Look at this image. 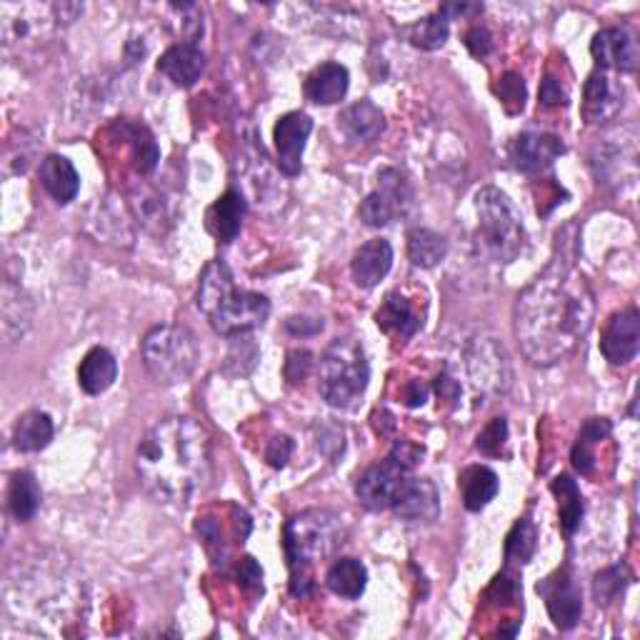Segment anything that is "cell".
<instances>
[{"mask_svg":"<svg viewBox=\"0 0 640 640\" xmlns=\"http://www.w3.org/2000/svg\"><path fill=\"white\" fill-rule=\"evenodd\" d=\"M595 296L578 271L576 253L558 246L549 268L518 293L513 333L528 364L549 368L576 353L591 333Z\"/></svg>","mask_w":640,"mask_h":640,"instance_id":"1","label":"cell"},{"mask_svg":"<svg viewBox=\"0 0 640 640\" xmlns=\"http://www.w3.org/2000/svg\"><path fill=\"white\" fill-rule=\"evenodd\" d=\"M136 470L158 503L185 505L210 478V435L198 420L171 416L143 435Z\"/></svg>","mask_w":640,"mask_h":640,"instance_id":"2","label":"cell"},{"mask_svg":"<svg viewBox=\"0 0 640 640\" xmlns=\"http://www.w3.org/2000/svg\"><path fill=\"white\" fill-rule=\"evenodd\" d=\"M198 308L221 335H246L271 316V300L260 293L235 288L231 268L223 260L208 263L200 275Z\"/></svg>","mask_w":640,"mask_h":640,"instance_id":"3","label":"cell"},{"mask_svg":"<svg viewBox=\"0 0 640 640\" xmlns=\"http://www.w3.org/2000/svg\"><path fill=\"white\" fill-rule=\"evenodd\" d=\"M345 530L339 518L328 510H306L285 526L283 549L291 566L293 595H308L313 588L310 568L325 561L343 545Z\"/></svg>","mask_w":640,"mask_h":640,"instance_id":"4","label":"cell"},{"mask_svg":"<svg viewBox=\"0 0 640 640\" xmlns=\"http://www.w3.org/2000/svg\"><path fill=\"white\" fill-rule=\"evenodd\" d=\"M370 381V366L364 345L356 339H335L318 366V391L333 408H353L364 398Z\"/></svg>","mask_w":640,"mask_h":640,"instance_id":"5","label":"cell"},{"mask_svg":"<svg viewBox=\"0 0 640 640\" xmlns=\"http://www.w3.org/2000/svg\"><path fill=\"white\" fill-rule=\"evenodd\" d=\"M81 13L78 3H0V38L13 50L38 48Z\"/></svg>","mask_w":640,"mask_h":640,"instance_id":"6","label":"cell"},{"mask_svg":"<svg viewBox=\"0 0 640 640\" xmlns=\"http://www.w3.org/2000/svg\"><path fill=\"white\" fill-rule=\"evenodd\" d=\"M478 243L499 263H510L526 248V225L518 208L503 190L488 188L476 196Z\"/></svg>","mask_w":640,"mask_h":640,"instance_id":"7","label":"cell"},{"mask_svg":"<svg viewBox=\"0 0 640 640\" xmlns=\"http://www.w3.org/2000/svg\"><path fill=\"white\" fill-rule=\"evenodd\" d=\"M140 353L148 373L163 385L188 381L200 358L196 335L175 323L150 328L143 339Z\"/></svg>","mask_w":640,"mask_h":640,"instance_id":"8","label":"cell"},{"mask_svg":"<svg viewBox=\"0 0 640 640\" xmlns=\"http://www.w3.org/2000/svg\"><path fill=\"white\" fill-rule=\"evenodd\" d=\"M408 480H410V470L403 468L398 460H393L389 456L383 463L370 466L368 470L360 473L356 483V495L368 510H376V513L391 510Z\"/></svg>","mask_w":640,"mask_h":640,"instance_id":"9","label":"cell"},{"mask_svg":"<svg viewBox=\"0 0 640 640\" xmlns=\"http://www.w3.org/2000/svg\"><path fill=\"white\" fill-rule=\"evenodd\" d=\"M466 368L480 393H503L510 385V364L503 345L493 339H476L466 348Z\"/></svg>","mask_w":640,"mask_h":640,"instance_id":"10","label":"cell"},{"mask_svg":"<svg viewBox=\"0 0 640 640\" xmlns=\"http://www.w3.org/2000/svg\"><path fill=\"white\" fill-rule=\"evenodd\" d=\"M410 204V188L401 173L383 171L378 175V188L360 204L358 216L370 229H383Z\"/></svg>","mask_w":640,"mask_h":640,"instance_id":"11","label":"cell"},{"mask_svg":"<svg viewBox=\"0 0 640 640\" xmlns=\"http://www.w3.org/2000/svg\"><path fill=\"white\" fill-rule=\"evenodd\" d=\"M538 593L545 598L555 628L570 630L583 616V593L570 570H558L555 576L538 583Z\"/></svg>","mask_w":640,"mask_h":640,"instance_id":"12","label":"cell"},{"mask_svg":"<svg viewBox=\"0 0 640 640\" xmlns=\"http://www.w3.org/2000/svg\"><path fill=\"white\" fill-rule=\"evenodd\" d=\"M640 350V313L626 308L611 318L601 339V353L613 366H626Z\"/></svg>","mask_w":640,"mask_h":640,"instance_id":"13","label":"cell"},{"mask_svg":"<svg viewBox=\"0 0 640 640\" xmlns=\"http://www.w3.org/2000/svg\"><path fill=\"white\" fill-rule=\"evenodd\" d=\"M313 131V121L306 113H288L275 123V150H278V165L285 175H298L303 165V150L306 140Z\"/></svg>","mask_w":640,"mask_h":640,"instance_id":"14","label":"cell"},{"mask_svg":"<svg viewBox=\"0 0 640 640\" xmlns=\"http://www.w3.org/2000/svg\"><path fill=\"white\" fill-rule=\"evenodd\" d=\"M591 53L601 69L618 73H633L640 61L633 33L626 28H603L601 33H595Z\"/></svg>","mask_w":640,"mask_h":640,"instance_id":"15","label":"cell"},{"mask_svg":"<svg viewBox=\"0 0 640 640\" xmlns=\"http://www.w3.org/2000/svg\"><path fill=\"white\" fill-rule=\"evenodd\" d=\"M391 510L401 520H408V524H433L441 516V495H438V488L428 478L410 476Z\"/></svg>","mask_w":640,"mask_h":640,"instance_id":"16","label":"cell"},{"mask_svg":"<svg viewBox=\"0 0 640 640\" xmlns=\"http://www.w3.org/2000/svg\"><path fill=\"white\" fill-rule=\"evenodd\" d=\"M563 150L561 138L551 133H520L510 146V160L520 173H541Z\"/></svg>","mask_w":640,"mask_h":640,"instance_id":"17","label":"cell"},{"mask_svg":"<svg viewBox=\"0 0 640 640\" xmlns=\"http://www.w3.org/2000/svg\"><path fill=\"white\" fill-rule=\"evenodd\" d=\"M623 88L608 73L595 71L583 86V115L588 123H605L620 111Z\"/></svg>","mask_w":640,"mask_h":640,"instance_id":"18","label":"cell"},{"mask_svg":"<svg viewBox=\"0 0 640 640\" xmlns=\"http://www.w3.org/2000/svg\"><path fill=\"white\" fill-rule=\"evenodd\" d=\"M158 71L168 81H173L175 86L190 88L200 78V73L206 71V56L204 50L193 44H175L160 56Z\"/></svg>","mask_w":640,"mask_h":640,"instance_id":"19","label":"cell"},{"mask_svg":"<svg viewBox=\"0 0 640 640\" xmlns=\"http://www.w3.org/2000/svg\"><path fill=\"white\" fill-rule=\"evenodd\" d=\"M393 266V248L389 241L383 238H373L368 241L366 246H360L353 256L350 263V273L353 281H356L360 288H373L389 275Z\"/></svg>","mask_w":640,"mask_h":640,"instance_id":"20","label":"cell"},{"mask_svg":"<svg viewBox=\"0 0 640 640\" xmlns=\"http://www.w3.org/2000/svg\"><path fill=\"white\" fill-rule=\"evenodd\" d=\"M341 131L356 143H373L385 131V115L370 100H358L339 115Z\"/></svg>","mask_w":640,"mask_h":640,"instance_id":"21","label":"cell"},{"mask_svg":"<svg viewBox=\"0 0 640 640\" xmlns=\"http://www.w3.org/2000/svg\"><path fill=\"white\" fill-rule=\"evenodd\" d=\"M40 183H44L48 196L61 206H69L81 190V175L63 156H48L40 163Z\"/></svg>","mask_w":640,"mask_h":640,"instance_id":"22","label":"cell"},{"mask_svg":"<svg viewBox=\"0 0 640 640\" xmlns=\"http://www.w3.org/2000/svg\"><path fill=\"white\" fill-rule=\"evenodd\" d=\"M248 213L246 198L238 190H229L225 196L216 200L208 210V231L216 235L221 243L235 241V235L241 233L243 218Z\"/></svg>","mask_w":640,"mask_h":640,"instance_id":"23","label":"cell"},{"mask_svg":"<svg viewBox=\"0 0 640 640\" xmlns=\"http://www.w3.org/2000/svg\"><path fill=\"white\" fill-rule=\"evenodd\" d=\"M378 328H383L385 333L398 335V339H413L418 333V328L423 325V320L416 313L413 303L401 296V293H389L383 300V306L376 313Z\"/></svg>","mask_w":640,"mask_h":640,"instance_id":"24","label":"cell"},{"mask_svg":"<svg viewBox=\"0 0 640 640\" xmlns=\"http://www.w3.org/2000/svg\"><path fill=\"white\" fill-rule=\"evenodd\" d=\"M118 378L115 356L108 348H93L86 353L78 368V385L83 393L100 395L106 393Z\"/></svg>","mask_w":640,"mask_h":640,"instance_id":"25","label":"cell"},{"mask_svg":"<svg viewBox=\"0 0 640 640\" xmlns=\"http://www.w3.org/2000/svg\"><path fill=\"white\" fill-rule=\"evenodd\" d=\"M458 488L463 495V505L470 513H478L499 495L501 480L488 466H468L458 478Z\"/></svg>","mask_w":640,"mask_h":640,"instance_id":"26","label":"cell"},{"mask_svg":"<svg viewBox=\"0 0 640 640\" xmlns=\"http://www.w3.org/2000/svg\"><path fill=\"white\" fill-rule=\"evenodd\" d=\"M348 83H350V75L341 63H325L310 73V78L306 83V93L308 98L318 106H333L345 98V93H348Z\"/></svg>","mask_w":640,"mask_h":640,"instance_id":"27","label":"cell"},{"mask_svg":"<svg viewBox=\"0 0 640 640\" xmlns=\"http://www.w3.org/2000/svg\"><path fill=\"white\" fill-rule=\"evenodd\" d=\"M613 426L608 418H591L586 420V426L580 428L578 441L573 445V468L578 470L580 476H593L595 470V445L605 441L611 435Z\"/></svg>","mask_w":640,"mask_h":640,"instance_id":"28","label":"cell"},{"mask_svg":"<svg viewBox=\"0 0 640 640\" xmlns=\"http://www.w3.org/2000/svg\"><path fill=\"white\" fill-rule=\"evenodd\" d=\"M53 441V420L48 413L30 410L19 418V423L13 428V445L25 453H38L48 448V443Z\"/></svg>","mask_w":640,"mask_h":640,"instance_id":"29","label":"cell"},{"mask_svg":"<svg viewBox=\"0 0 640 640\" xmlns=\"http://www.w3.org/2000/svg\"><path fill=\"white\" fill-rule=\"evenodd\" d=\"M328 588L335 595L348 598V601H356V598L364 595L366 583H368V570L360 561L356 558H339L328 570L325 576Z\"/></svg>","mask_w":640,"mask_h":640,"instance_id":"30","label":"cell"},{"mask_svg":"<svg viewBox=\"0 0 640 640\" xmlns=\"http://www.w3.org/2000/svg\"><path fill=\"white\" fill-rule=\"evenodd\" d=\"M33 318V306L30 298L25 296L23 288L13 283L3 285V335L8 343H13L15 339L28 331Z\"/></svg>","mask_w":640,"mask_h":640,"instance_id":"31","label":"cell"},{"mask_svg":"<svg viewBox=\"0 0 640 640\" xmlns=\"http://www.w3.org/2000/svg\"><path fill=\"white\" fill-rule=\"evenodd\" d=\"M553 493L558 499L561 528L566 536H573L583 520V495L578 491V483L570 476H558L553 480Z\"/></svg>","mask_w":640,"mask_h":640,"instance_id":"32","label":"cell"},{"mask_svg":"<svg viewBox=\"0 0 640 640\" xmlns=\"http://www.w3.org/2000/svg\"><path fill=\"white\" fill-rule=\"evenodd\" d=\"M8 508H11V513L21 520V524L30 520L38 513L40 488H38V480L33 478L28 470H21V473L13 476L11 488H8Z\"/></svg>","mask_w":640,"mask_h":640,"instance_id":"33","label":"cell"},{"mask_svg":"<svg viewBox=\"0 0 640 640\" xmlns=\"http://www.w3.org/2000/svg\"><path fill=\"white\" fill-rule=\"evenodd\" d=\"M448 256V241L428 229H416L408 235V258L418 268H435Z\"/></svg>","mask_w":640,"mask_h":640,"instance_id":"34","label":"cell"},{"mask_svg":"<svg viewBox=\"0 0 640 640\" xmlns=\"http://www.w3.org/2000/svg\"><path fill=\"white\" fill-rule=\"evenodd\" d=\"M448 19H445L443 13H435V15H428L420 23H416L410 28V44L423 48V50H438L445 46V40H448Z\"/></svg>","mask_w":640,"mask_h":640,"instance_id":"35","label":"cell"},{"mask_svg":"<svg viewBox=\"0 0 640 640\" xmlns=\"http://www.w3.org/2000/svg\"><path fill=\"white\" fill-rule=\"evenodd\" d=\"M536 528L530 526L528 518H520L505 541V558L516 563H528L536 553Z\"/></svg>","mask_w":640,"mask_h":640,"instance_id":"36","label":"cell"},{"mask_svg":"<svg viewBox=\"0 0 640 640\" xmlns=\"http://www.w3.org/2000/svg\"><path fill=\"white\" fill-rule=\"evenodd\" d=\"M630 583V573L626 570V566H613V568H605L603 573H598L595 580H593V593H595V601L598 605H608L616 601L618 595H623Z\"/></svg>","mask_w":640,"mask_h":640,"instance_id":"37","label":"cell"},{"mask_svg":"<svg viewBox=\"0 0 640 640\" xmlns=\"http://www.w3.org/2000/svg\"><path fill=\"white\" fill-rule=\"evenodd\" d=\"M505 443H508V423L505 418H495L491 426H485V431L478 435L476 448L485 456H501Z\"/></svg>","mask_w":640,"mask_h":640,"instance_id":"38","label":"cell"},{"mask_svg":"<svg viewBox=\"0 0 640 640\" xmlns=\"http://www.w3.org/2000/svg\"><path fill=\"white\" fill-rule=\"evenodd\" d=\"M499 96L503 100V106L508 108V113H520L526 106V86H524V78L516 73H508L505 78L501 81L499 86Z\"/></svg>","mask_w":640,"mask_h":640,"instance_id":"39","label":"cell"},{"mask_svg":"<svg viewBox=\"0 0 640 640\" xmlns=\"http://www.w3.org/2000/svg\"><path fill=\"white\" fill-rule=\"evenodd\" d=\"M291 453H293V441H291V438L278 435V438H273L271 445H268L266 458H268V463H271L273 468H283L285 463H288Z\"/></svg>","mask_w":640,"mask_h":640,"instance_id":"40","label":"cell"},{"mask_svg":"<svg viewBox=\"0 0 640 640\" xmlns=\"http://www.w3.org/2000/svg\"><path fill=\"white\" fill-rule=\"evenodd\" d=\"M466 46L476 58H485L493 50V36L485 28H473L466 33Z\"/></svg>","mask_w":640,"mask_h":640,"instance_id":"41","label":"cell"},{"mask_svg":"<svg viewBox=\"0 0 640 640\" xmlns=\"http://www.w3.org/2000/svg\"><path fill=\"white\" fill-rule=\"evenodd\" d=\"M393 460H398L403 468L413 470L420 463V458H423V448H418V445H413L408 441H401L398 445H395L393 453H391Z\"/></svg>","mask_w":640,"mask_h":640,"instance_id":"42","label":"cell"},{"mask_svg":"<svg viewBox=\"0 0 640 640\" xmlns=\"http://www.w3.org/2000/svg\"><path fill=\"white\" fill-rule=\"evenodd\" d=\"M541 103L543 106H566L568 103L566 90H563L561 83L551 78V75L541 83Z\"/></svg>","mask_w":640,"mask_h":640,"instance_id":"43","label":"cell"},{"mask_svg":"<svg viewBox=\"0 0 640 640\" xmlns=\"http://www.w3.org/2000/svg\"><path fill=\"white\" fill-rule=\"evenodd\" d=\"M238 578L241 583L250 588V586H260V580H263V570L256 563V558H243L241 561V568H238Z\"/></svg>","mask_w":640,"mask_h":640,"instance_id":"44","label":"cell"},{"mask_svg":"<svg viewBox=\"0 0 640 640\" xmlns=\"http://www.w3.org/2000/svg\"><path fill=\"white\" fill-rule=\"evenodd\" d=\"M310 364H313V356H310L308 350H293L288 356V364H285V373L293 368H298V381H303V378L308 376Z\"/></svg>","mask_w":640,"mask_h":640,"instance_id":"45","label":"cell"},{"mask_svg":"<svg viewBox=\"0 0 640 640\" xmlns=\"http://www.w3.org/2000/svg\"><path fill=\"white\" fill-rule=\"evenodd\" d=\"M403 398H406V406H410V408L423 406L426 398H428V385L420 383V381H410L406 385V391H403Z\"/></svg>","mask_w":640,"mask_h":640,"instance_id":"46","label":"cell"},{"mask_svg":"<svg viewBox=\"0 0 640 640\" xmlns=\"http://www.w3.org/2000/svg\"><path fill=\"white\" fill-rule=\"evenodd\" d=\"M435 391H438V395H441L443 401H456L458 395H460V385L456 381H453V378L448 373H443V376H438Z\"/></svg>","mask_w":640,"mask_h":640,"instance_id":"47","label":"cell"},{"mask_svg":"<svg viewBox=\"0 0 640 640\" xmlns=\"http://www.w3.org/2000/svg\"><path fill=\"white\" fill-rule=\"evenodd\" d=\"M483 11V5H468V3H451V5H443L441 13L445 15V19L451 21V15H473V13H480Z\"/></svg>","mask_w":640,"mask_h":640,"instance_id":"48","label":"cell"}]
</instances>
